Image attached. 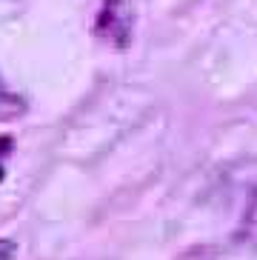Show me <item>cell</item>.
<instances>
[{
    "instance_id": "6da1fadb",
    "label": "cell",
    "mask_w": 257,
    "mask_h": 260,
    "mask_svg": "<svg viewBox=\"0 0 257 260\" xmlns=\"http://www.w3.org/2000/svg\"><path fill=\"white\" fill-rule=\"evenodd\" d=\"M132 29H135V15H132L126 0H106L100 6L98 20H94L98 38H103L106 43L123 49L132 40Z\"/></svg>"
},
{
    "instance_id": "7a4b0ae2",
    "label": "cell",
    "mask_w": 257,
    "mask_h": 260,
    "mask_svg": "<svg viewBox=\"0 0 257 260\" xmlns=\"http://www.w3.org/2000/svg\"><path fill=\"white\" fill-rule=\"evenodd\" d=\"M29 112V103H26V98L17 92H12L9 89V83L3 80V75H0V123H9V120H17V117H23Z\"/></svg>"
},
{
    "instance_id": "3957f363",
    "label": "cell",
    "mask_w": 257,
    "mask_h": 260,
    "mask_svg": "<svg viewBox=\"0 0 257 260\" xmlns=\"http://www.w3.org/2000/svg\"><path fill=\"white\" fill-rule=\"evenodd\" d=\"M17 254V243L9 237H0V260H15Z\"/></svg>"
},
{
    "instance_id": "277c9868",
    "label": "cell",
    "mask_w": 257,
    "mask_h": 260,
    "mask_svg": "<svg viewBox=\"0 0 257 260\" xmlns=\"http://www.w3.org/2000/svg\"><path fill=\"white\" fill-rule=\"evenodd\" d=\"M246 223H249V229L257 232V200H254V209L249 212V217H246Z\"/></svg>"
},
{
    "instance_id": "5b68a950",
    "label": "cell",
    "mask_w": 257,
    "mask_h": 260,
    "mask_svg": "<svg viewBox=\"0 0 257 260\" xmlns=\"http://www.w3.org/2000/svg\"><path fill=\"white\" fill-rule=\"evenodd\" d=\"M0 180H3V169H0Z\"/></svg>"
}]
</instances>
